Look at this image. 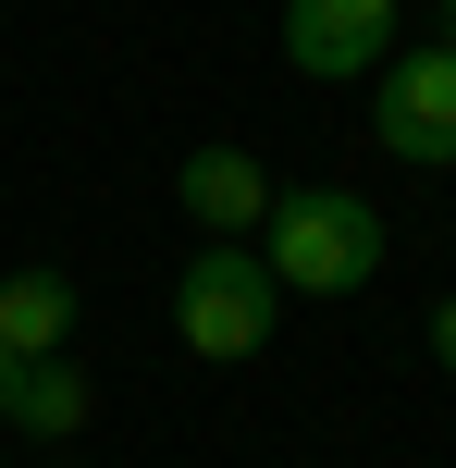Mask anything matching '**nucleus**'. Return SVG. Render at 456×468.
Masks as SVG:
<instances>
[{
    "instance_id": "f257e3e1",
    "label": "nucleus",
    "mask_w": 456,
    "mask_h": 468,
    "mask_svg": "<svg viewBox=\"0 0 456 468\" xmlns=\"http://www.w3.org/2000/svg\"><path fill=\"white\" fill-rule=\"evenodd\" d=\"M260 259L284 296H358L370 271H383V210L345 186H284L260 222Z\"/></svg>"
},
{
    "instance_id": "f03ea898",
    "label": "nucleus",
    "mask_w": 456,
    "mask_h": 468,
    "mask_svg": "<svg viewBox=\"0 0 456 468\" xmlns=\"http://www.w3.org/2000/svg\"><path fill=\"white\" fill-rule=\"evenodd\" d=\"M271 321H284V283H271L260 247H197L186 271H173V333H186V357H260Z\"/></svg>"
},
{
    "instance_id": "7ed1b4c3",
    "label": "nucleus",
    "mask_w": 456,
    "mask_h": 468,
    "mask_svg": "<svg viewBox=\"0 0 456 468\" xmlns=\"http://www.w3.org/2000/svg\"><path fill=\"white\" fill-rule=\"evenodd\" d=\"M370 136L395 148V161L419 173H456V49H395L383 74H370Z\"/></svg>"
},
{
    "instance_id": "20e7f679",
    "label": "nucleus",
    "mask_w": 456,
    "mask_h": 468,
    "mask_svg": "<svg viewBox=\"0 0 456 468\" xmlns=\"http://www.w3.org/2000/svg\"><path fill=\"white\" fill-rule=\"evenodd\" d=\"M284 62L309 87H345V74L395 62V0H284Z\"/></svg>"
},
{
    "instance_id": "39448f33",
    "label": "nucleus",
    "mask_w": 456,
    "mask_h": 468,
    "mask_svg": "<svg viewBox=\"0 0 456 468\" xmlns=\"http://www.w3.org/2000/svg\"><path fill=\"white\" fill-rule=\"evenodd\" d=\"M271 173L247 161V148H186V173H173V210L197 222V247H247V234L271 222Z\"/></svg>"
},
{
    "instance_id": "423d86ee",
    "label": "nucleus",
    "mask_w": 456,
    "mask_h": 468,
    "mask_svg": "<svg viewBox=\"0 0 456 468\" xmlns=\"http://www.w3.org/2000/svg\"><path fill=\"white\" fill-rule=\"evenodd\" d=\"M0 420H13L25 444H74V431L99 420V382L74 370V357H13V382H0Z\"/></svg>"
},
{
    "instance_id": "0eeeda50",
    "label": "nucleus",
    "mask_w": 456,
    "mask_h": 468,
    "mask_svg": "<svg viewBox=\"0 0 456 468\" xmlns=\"http://www.w3.org/2000/svg\"><path fill=\"white\" fill-rule=\"evenodd\" d=\"M0 346L13 357H62L74 346V283L62 271H0Z\"/></svg>"
},
{
    "instance_id": "6e6552de",
    "label": "nucleus",
    "mask_w": 456,
    "mask_h": 468,
    "mask_svg": "<svg viewBox=\"0 0 456 468\" xmlns=\"http://www.w3.org/2000/svg\"><path fill=\"white\" fill-rule=\"evenodd\" d=\"M432 370H456V296L432 308Z\"/></svg>"
},
{
    "instance_id": "1a4fd4ad",
    "label": "nucleus",
    "mask_w": 456,
    "mask_h": 468,
    "mask_svg": "<svg viewBox=\"0 0 456 468\" xmlns=\"http://www.w3.org/2000/svg\"><path fill=\"white\" fill-rule=\"evenodd\" d=\"M444 49H456V0H444Z\"/></svg>"
},
{
    "instance_id": "9d476101",
    "label": "nucleus",
    "mask_w": 456,
    "mask_h": 468,
    "mask_svg": "<svg viewBox=\"0 0 456 468\" xmlns=\"http://www.w3.org/2000/svg\"><path fill=\"white\" fill-rule=\"evenodd\" d=\"M0 382H13V346H0Z\"/></svg>"
}]
</instances>
